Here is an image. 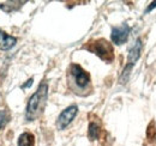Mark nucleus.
Wrapping results in <instances>:
<instances>
[{
	"label": "nucleus",
	"mask_w": 156,
	"mask_h": 146,
	"mask_svg": "<svg viewBox=\"0 0 156 146\" xmlns=\"http://www.w3.org/2000/svg\"><path fill=\"white\" fill-rule=\"evenodd\" d=\"M47 95H48L47 83H41L36 92H34L28 101L27 109H25V119L28 121L36 120L42 114L47 102Z\"/></svg>",
	"instance_id": "f257e3e1"
},
{
	"label": "nucleus",
	"mask_w": 156,
	"mask_h": 146,
	"mask_svg": "<svg viewBox=\"0 0 156 146\" xmlns=\"http://www.w3.org/2000/svg\"><path fill=\"white\" fill-rule=\"evenodd\" d=\"M90 50L107 62H111L113 60V48L106 40H98L93 42V47L90 48Z\"/></svg>",
	"instance_id": "f03ea898"
},
{
	"label": "nucleus",
	"mask_w": 156,
	"mask_h": 146,
	"mask_svg": "<svg viewBox=\"0 0 156 146\" xmlns=\"http://www.w3.org/2000/svg\"><path fill=\"white\" fill-rule=\"evenodd\" d=\"M77 113H78L77 106H70V107H67L65 110H62L60 113V115H59L58 120H57V127H58V129H60V130L61 129H65V128L73 121V119L76 117Z\"/></svg>",
	"instance_id": "7ed1b4c3"
},
{
	"label": "nucleus",
	"mask_w": 156,
	"mask_h": 146,
	"mask_svg": "<svg viewBox=\"0 0 156 146\" xmlns=\"http://www.w3.org/2000/svg\"><path fill=\"white\" fill-rule=\"evenodd\" d=\"M129 34H130V26L126 23L119 26H114L112 28V34H111L112 42L115 44H124L129 38Z\"/></svg>",
	"instance_id": "20e7f679"
},
{
	"label": "nucleus",
	"mask_w": 156,
	"mask_h": 146,
	"mask_svg": "<svg viewBox=\"0 0 156 146\" xmlns=\"http://www.w3.org/2000/svg\"><path fill=\"white\" fill-rule=\"evenodd\" d=\"M71 73L75 78V82L79 88H85L90 83V77L89 74L85 72L79 65H72L71 67Z\"/></svg>",
	"instance_id": "39448f33"
},
{
	"label": "nucleus",
	"mask_w": 156,
	"mask_h": 146,
	"mask_svg": "<svg viewBox=\"0 0 156 146\" xmlns=\"http://www.w3.org/2000/svg\"><path fill=\"white\" fill-rule=\"evenodd\" d=\"M140 53H142V41L137 40L135 44L132 46V48L130 49V53L127 56V65L130 66H135L137 60L140 57Z\"/></svg>",
	"instance_id": "423d86ee"
},
{
	"label": "nucleus",
	"mask_w": 156,
	"mask_h": 146,
	"mask_svg": "<svg viewBox=\"0 0 156 146\" xmlns=\"http://www.w3.org/2000/svg\"><path fill=\"white\" fill-rule=\"evenodd\" d=\"M17 43V38L0 30V50H9Z\"/></svg>",
	"instance_id": "0eeeda50"
},
{
	"label": "nucleus",
	"mask_w": 156,
	"mask_h": 146,
	"mask_svg": "<svg viewBox=\"0 0 156 146\" xmlns=\"http://www.w3.org/2000/svg\"><path fill=\"white\" fill-rule=\"evenodd\" d=\"M18 146H34V135L31 133H23L20 135Z\"/></svg>",
	"instance_id": "6e6552de"
},
{
	"label": "nucleus",
	"mask_w": 156,
	"mask_h": 146,
	"mask_svg": "<svg viewBox=\"0 0 156 146\" xmlns=\"http://www.w3.org/2000/svg\"><path fill=\"white\" fill-rule=\"evenodd\" d=\"M98 134H100V127H98V123L95 122H91L89 125V138L91 140H95L98 138Z\"/></svg>",
	"instance_id": "1a4fd4ad"
},
{
	"label": "nucleus",
	"mask_w": 156,
	"mask_h": 146,
	"mask_svg": "<svg viewBox=\"0 0 156 146\" xmlns=\"http://www.w3.org/2000/svg\"><path fill=\"white\" fill-rule=\"evenodd\" d=\"M132 67H133V66H130V65H126V66H125L124 71H122L121 75H120V83H121V84H125V83H126V82L129 80V77H130V72H131Z\"/></svg>",
	"instance_id": "9d476101"
},
{
	"label": "nucleus",
	"mask_w": 156,
	"mask_h": 146,
	"mask_svg": "<svg viewBox=\"0 0 156 146\" xmlns=\"http://www.w3.org/2000/svg\"><path fill=\"white\" fill-rule=\"evenodd\" d=\"M9 121V115L6 110H0V128H2Z\"/></svg>",
	"instance_id": "9b49d317"
},
{
	"label": "nucleus",
	"mask_w": 156,
	"mask_h": 146,
	"mask_svg": "<svg viewBox=\"0 0 156 146\" xmlns=\"http://www.w3.org/2000/svg\"><path fill=\"white\" fill-rule=\"evenodd\" d=\"M155 6H156V1L151 2V4H150V6H149V7L147 9V11H145V12H147V13H148V12H150V11H151V10H153V9L155 7Z\"/></svg>",
	"instance_id": "f8f14e48"
},
{
	"label": "nucleus",
	"mask_w": 156,
	"mask_h": 146,
	"mask_svg": "<svg viewBox=\"0 0 156 146\" xmlns=\"http://www.w3.org/2000/svg\"><path fill=\"white\" fill-rule=\"evenodd\" d=\"M31 84H33V79H29L27 84H24V85H22V88H23V89H25V88H29V86H30Z\"/></svg>",
	"instance_id": "ddd939ff"
}]
</instances>
